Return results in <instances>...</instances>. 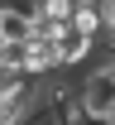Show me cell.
Instances as JSON below:
<instances>
[{
  "label": "cell",
  "mask_w": 115,
  "mask_h": 125,
  "mask_svg": "<svg viewBox=\"0 0 115 125\" xmlns=\"http://www.w3.org/2000/svg\"><path fill=\"white\" fill-rule=\"evenodd\" d=\"M91 53H96V39H91V34L72 29V24H62V29L53 34V58H58V72H72V67H82Z\"/></svg>",
  "instance_id": "6da1fadb"
},
{
  "label": "cell",
  "mask_w": 115,
  "mask_h": 125,
  "mask_svg": "<svg viewBox=\"0 0 115 125\" xmlns=\"http://www.w3.org/2000/svg\"><path fill=\"white\" fill-rule=\"evenodd\" d=\"M19 72L24 77H48V72H58V58H53V39H38V34H29L24 43H19Z\"/></svg>",
  "instance_id": "7a4b0ae2"
},
{
  "label": "cell",
  "mask_w": 115,
  "mask_h": 125,
  "mask_svg": "<svg viewBox=\"0 0 115 125\" xmlns=\"http://www.w3.org/2000/svg\"><path fill=\"white\" fill-rule=\"evenodd\" d=\"M29 34H34V10L24 0H10L0 10V43H24Z\"/></svg>",
  "instance_id": "3957f363"
},
{
  "label": "cell",
  "mask_w": 115,
  "mask_h": 125,
  "mask_svg": "<svg viewBox=\"0 0 115 125\" xmlns=\"http://www.w3.org/2000/svg\"><path fill=\"white\" fill-rule=\"evenodd\" d=\"M101 39L115 43V0H101Z\"/></svg>",
  "instance_id": "277c9868"
}]
</instances>
